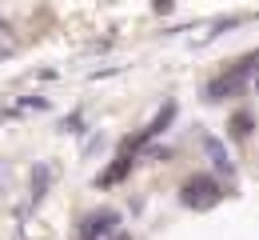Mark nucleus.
Segmentation results:
<instances>
[{
    "label": "nucleus",
    "mask_w": 259,
    "mask_h": 240,
    "mask_svg": "<svg viewBox=\"0 0 259 240\" xmlns=\"http://www.w3.org/2000/svg\"><path fill=\"white\" fill-rule=\"evenodd\" d=\"M255 72H259V52H247L243 60H235L227 72H220L215 80H207L203 100H207V104H220V100H227V96H239L247 84H255Z\"/></svg>",
    "instance_id": "f257e3e1"
},
{
    "label": "nucleus",
    "mask_w": 259,
    "mask_h": 240,
    "mask_svg": "<svg viewBox=\"0 0 259 240\" xmlns=\"http://www.w3.org/2000/svg\"><path fill=\"white\" fill-rule=\"evenodd\" d=\"M224 200V188H220V180L215 176H207V172H195L184 180V188H180V204L192 208V212H207V208H215Z\"/></svg>",
    "instance_id": "f03ea898"
},
{
    "label": "nucleus",
    "mask_w": 259,
    "mask_h": 240,
    "mask_svg": "<svg viewBox=\"0 0 259 240\" xmlns=\"http://www.w3.org/2000/svg\"><path fill=\"white\" fill-rule=\"evenodd\" d=\"M171 120H176V100H167V104L160 108V112H156V116H152V120H148V124H144V128L136 132V136H132V140H124V148L140 152V148H144L148 140H156V136H160V132L167 128V124H171Z\"/></svg>",
    "instance_id": "7ed1b4c3"
},
{
    "label": "nucleus",
    "mask_w": 259,
    "mask_h": 240,
    "mask_svg": "<svg viewBox=\"0 0 259 240\" xmlns=\"http://www.w3.org/2000/svg\"><path fill=\"white\" fill-rule=\"evenodd\" d=\"M116 212L112 208H100V212H92V216H84V224H80V240H104L116 232Z\"/></svg>",
    "instance_id": "20e7f679"
},
{
    "label": "nucleus",
    "mask_w": 259,
    "mask_h": 240,
    "mask_svg": "<svg viewBox=\"0 0 259 240\" xmlns=\"http://www.w3.org/2000/svg\"><path fill=\"white\" fill-rule=\"evenodd\" d=\"M132 164H136V152H132V148H120V156L108 164V172H100V176H96V188H112V184H120V180L132 172Z\"/></svg>",
    "instance_id": "39448f33"
},
{
    "label": "nucleus",
    "mask_w": 259,
    "mask_h": 240,
    "mask_svg": "<svg viewBox=\"0 0 259 240\" xmlns=\"http://www.w3.org/2000/svg\"><path fill=\"white\" fill-rule=\"evenodd\" d=\"M203 148H207V156H211V164H215V172H224L227 180L235 176V164H231V156H227V148L220 144L215 136H203Z\"/></svg>",
    "instance_id": "423d86ee"
},
{
    "label": "nucleus",
    "mask_w": 259,
    "mask_h": 240,
    "mask_svg": "<svg viewBox=\"0 0 259 240\" xmlns=\"http://www.w3.org/2000/svg\"><path fill=\"white\" fill-rule=\"evenodd\" d=\"M48 176H52V172H48V164H40V168L32 172V200H40V196H44V188H48Z\"/></svg>",
    "instance_id": "0eeeda50"
},
{
    "label": "nucleus",
    "mask_w": 259,
    "mask_h": 240,
    "mask_svg": "<svg viewBox=\"0 0 259 240\" xmlns=\"http://www.w3.org/2000/svg\"><path fill=\"white\" fill-rule=\"evenodd\" d=\"M247 132H251V116H247V112H239V116L231 120V136H247Z\"/></svg>",
    "instance_id": "6e6552de"
},
{
    "label": "nucleus",
    "mask_w": 259,
    "mask_h": 240,
    "mask_svg": "<svg viewBox=\"0 0 259 240\" xmlns=\"http://www.w3.org/2000/svg\"><path fill=\"white\" fill-rule=\"evenodd\" d=\"M108 240H132V236H128V232H112Z\"/></svg>",
    "instance_id": "1a4fd4ad"
},
{
    "label": "nucleus",
    "mask_w": 259,
    "mask_h": 240,
    "mask_svg": "<svg viewBox=\"0 0 259 240\" xmlns=\"http://www.w3.org/2000/svg\"><path fill=\"white\" fill-rule=\"evenodd\" d=\"M251 88H255V92H259V72H255V84H251Z\"/></svg>",
    "instance_id": "9d476101"
}]
</instances>
